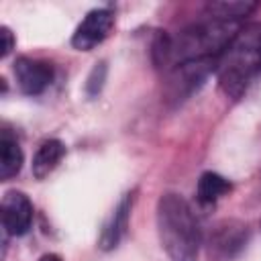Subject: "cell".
Here are the masks:
<instances>
[{
    "label": "cell",
    "mask_w": 261,
    "mask_h": 261,
    "mask_svg": "<svg viewBox=\"0 0 261 261\" xmlns=\"http://www.w3.org/2000/svg\"><path fill=\"white\" fill-rule=\"evenodd\" d=\"M261 69V24H243L216 61L220 90L237 100Z\"/></svg>",
    "instance_id": "1"
},
{
    "label": "cell",
    "mask_w": 261,
    "mask_h": 261,
    "mask_svg": "<svg viewBox=\"0 0 261 261\" xmlns=\"http://www.w3.org/2000/svg\"><path fill=\"white\" fill-rule=\"evenodd\" d=\"M159 241L171 261H198L202 243L198 220L190 204L173 192H167L157 202Z\"/></svg>",
    "instance_id": "2"
},
{
    "label": "cell",
    "mask_w": 261,
    "mask_h": 261,
    "mask_svg": "<svg viewBox=\"0 0 261 261\" xmlns=\"http://www.w3.org/2000/svg\"><path fill=\"white\" fill-rule=\"evenodd\" d=\"M114 27V12L110 8H94L86 14L71 37V45L77 51H92L98 47Z\"/></svg>",
    "instance_id": "3"
},
{
    "label": "cell",
    "mask_w": 261,
    "mask_h": 261,
    "mask_svg": "<svg viewBox=\"0 0 261 261\" xmlns=\"http://www.w3.org/2000/svg\"><path fill=\"white\" fill-rule=\"evenodd\" d=\"M2 226L10 237H22L33 224V202L24 192L10 190L2 198Z\"/></svg>",
    "instance_id": "4"
},
{
    "label": "cell",
    "mask_w": 261,
    "mask_h": 261,
    "mask_svg": "<svg viewBox=\"0 0 261 261\" xmlns=\"http://www.w3.org/2000/svg\"><path fill=\"white\" fill-rule=\"evenodd\" d=\"M14 75L18 82L20 92L29 96H37L45 92V88L53 80V67L47 61L41 59H31V57H20L14 61Z\"/></svg>",
    "instance_id": "5"
},
{
    "label": "cell",
    "mask_w": 261,
    "mask_h": 261,
    "mask_svg": "<svg viewBox=\"0 0 261 261\" xmlns=\"http://www.w3.org/2000/svg\"><path fill=\"white\" fill-rule=\"evenodd\" d=\"M65 155V145L57 139H49L39 145L35 157H33V175L37 179H45L63 159Z\"/></svg>",
    "instance_id": "6"
},
{
    "label": "cell",
    "mask_w": 261,
    "mask_h": 261,
    "mask_svg": "<svg viewBox=\"0 0 261 261\" xmlns=\"http://www.w3.org/2000/svg\"><path fill=\"white\" fill-rule=\"evenodd\" d=\"M22 167V149L16 141V137L4 128L0 133V177L10 179L14 177Z\"/></svg>",
    "instance_id": "7"
},
{
    "label": "cell",
    "mask_w": 261,
    "mask_h": 261,
    "mask_svg": "<svg viewBox=\"0 0 261 261\" xmlns=\"http://www.w3.org/2000/svg\"><path fill=\"white\" fill-rule=\"evenodd\" d=\"M232 190L230 181L214 171H206L200 175L198 179V188H196V196L200 204H214L220 198H224L228 192Z\"/></svg>",
    "instance_id": "8"
},
{
    "label": "cell",
    "mask_w": 261,
    "mask_h": 261,
    "mask_svg": "<svg viewBox=\"0 0 261 261\" xmlns=\"http://www.w3.org/2000/svg\"><path fill=\"white\" fill-rule=\"evenodd\" d=\"M128 212H130V198L126 196V198L118 204V208L114 210L110 222H108V224L104 226V230H102V237H100V247H102V249H112V247H116V243L120 241L122 232L126 230Z\"/></svg>",
    "instance_id": "9"
},
{
    "label": "cell",
    "mask_w": 261,
    "mask_h": 261,
    "mask_svg": "<svg viewBox=\"0 0 261 261\" xmlns=\"http://www.w3.org/2000/svg\"><path fill=\"white\" fill-rule=\"evenodd\" d=\"M255 6L257 4H253V2H214V4H208V14L241 22V18L247 16L249 12H253Z\"/></svg>",
    "instance_id": "10"
},
{
    "label": "cell",
    "mask_w": 261,
    "mask_h": 261,
    "mask_svg": "<svg viewBox=\"0 0 261 261\" xmlns=\"http://www.w3.org/2000/svg\"><path fill=\"white\" fill-rule=\"evenodd\" d=\"M100 67H102V63H98V65L94 67V71H92V75H90V80H88V94H90V96L98 94V92H100V88H102V80H104V73H106V69H104V71L98 75Z\"/></svg>",
    "instance_id": "11"
},
{
    "label": "cell",
    "mask_w": 261,
    "mask_h": 261,
    "mask_svg": "<svg viewBox=\"0 0 261 261\" xmlns=\"http://www.w3.org/2000/svg\"><path fill=\"white\" fill-rule=\"evenodd\" d=\"M0 39H2V45H0V57H6L12 47H14V35L10 33L8 27H2L0 29Z\"/></svg>",
    "instance_id": "12"
},
{
    "label": "cell",
    "mask_w": 261,
    "mask_h": 261,
    "mask_svg": "<svg viewBox=\"0 0 261 261\" xmlns=\"http://www.w3.org/2000/svg\"><path fill=\"white\" fill-rule=\"evenodd\" d=\"M39 261H63L59 255H53V253H47V255H43Z\"/></svg>",
    "instance_id": "13"
}]
</instances>
